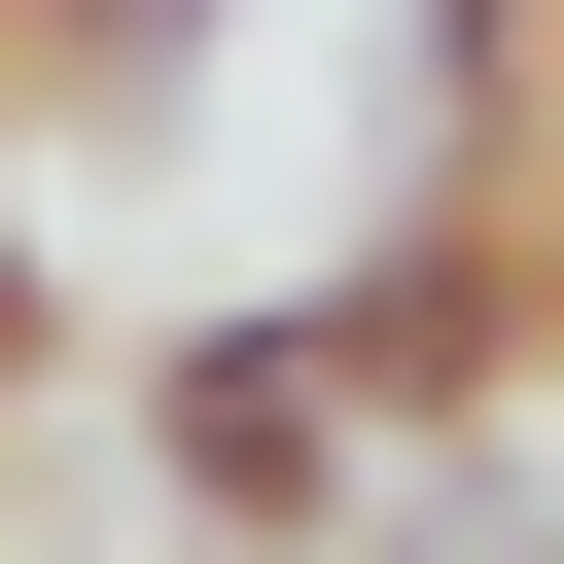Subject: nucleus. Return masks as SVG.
<instances>
[{
	"label": "nucleus",
	"instance_id": "nucleus-3",
	"mask_svg": "<svg viewBox=\"0 0 564 564\" xmlns=\"http://www.w3.org/2000/svg\"><path fill=\"white\" fill-rule=\"evenodd\" d=\"M0 70H35V106H176V70H212V0H0Z\"/></svg>",
	"mask_w": 564,
	"mask_h": 564
},
{
	"label": "nucleus",
	"instance_id": "nucleus-5",
	"mask_svg": "<svg viewBox=\"0 0 564 564\" xmlns=\"http://www.w3.org/2000/svg\"><path fill=\"white\" fill-rule=\"evenodd\" d=\"M529 282H564V106H529Z\"/></svg>",
	"mask_w": 564,
	"mask_h": 564
},
{
	"label": "nucleus",
	"instance_id": "nucleus-1",
	"mask_svg": "<svg viewBox=\"0 0 564 564\" xmlns=\"http://www.w3.org/2000/svg\"><path fill=\"white\" fill-rule=\"evenodd\" d=\"M141 494H176L212 564H352V494H388V388H352V317H317V282L176 317V352H141Z\"/></svg>",
	"mask_w": 564,
	"mask_h": 564
},
{
	"label": "nucleus",
	"instance_id": "nucleus-4",
	"mask_svg": "<svg viewBox=\"0 0 564 564\" xmlns=\"http://www.w3.org/2000/svg\"><path fill=\"white\" fill-rule=\"evenodd\" d=\"M35 388H70V282H35V212H0V423H35Z\"/></svg>",
	"mask_w": 564,
	"mask_h": 564
},
{
	"label": "nucleus",
	"instance_id": "nucleus-2",
	"mask_svg": "<svg viewBox=\"0 0 564 564\" xmlns=\"http://www.w3.org/2000/svg\"><path fill=\"white\" fill-rule=\"evenodd\" d=\"M352 564H564V458H529V423H423V458L352 494Z\"/></svg>",
	"mask_w": 564,
	"mask_h": 564
}]
</instances>
